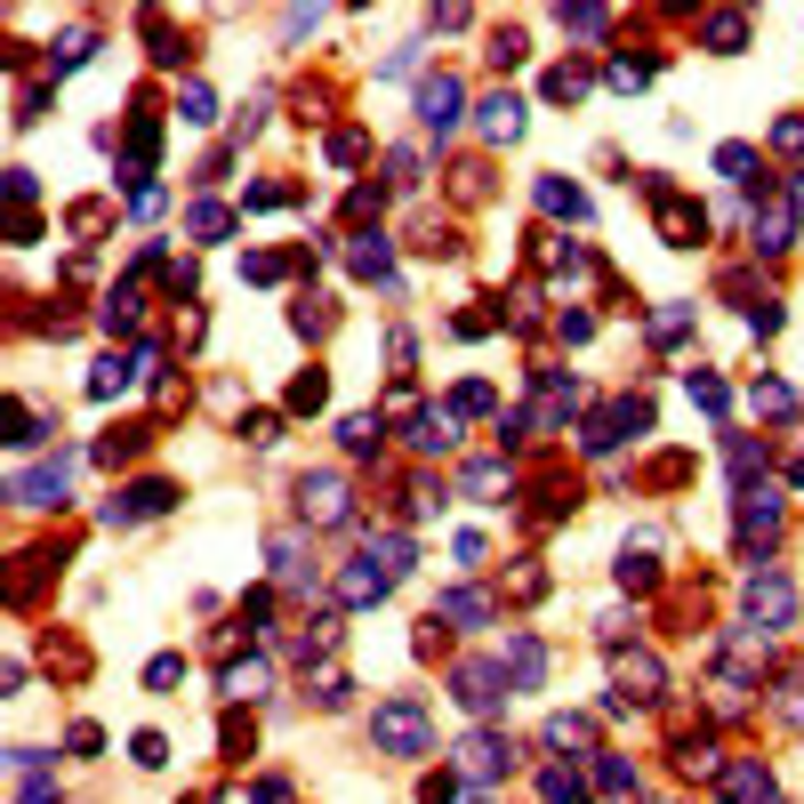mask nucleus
I'll return each mask as SVG.
<instances>
[{
    "instance_id": "obj_4",
    "label": "nucleus",
    "mask_w": 804,
    "mask_h": 804,
    "mask_svg": "<svg viewBox=\"0 0 804 804\" xmlns=\"http://www.w3.org/2000/svg\"><path fill=\"white\" fill-rule=\"evenodd\" d=\"M306 523H355V499H346V475H306L298 483Z\"/></svg>"
},
{
    "instance_id": "obj_20",
    "label": "nucleus",
    "mask_w": 804,
    "mask_h": 804,
    "mask_svg": "<svg viewBox=\"0 0 804 804\" xmlns=\"http://www.w3.org/2000/svg\"><path fill=\"white\" fill-rule=\"evenodd\" d=\"M547 749H587V725L580 716H547Z\"/></svg>"
},
{
    "instance_id": "obj_3",
    "label": "nucleus",
    "mask_w": 804,
    "mask_h": 804,
    "mask_svg": "<svg viewBox=\"0 0 804 804\" xmlns=\"http://www.w3.org/2000/svg\"><path fill=\"white\" fill-rule=\"evenodd\" d=\"M499 684H507V668H491V659H467V668L450 676V700H459L467 716H491V708H499V700H507Z\"/></svg>"
},
{
    "instance_id": "obj_15",
    "label": "nucleus",
    "mask_w": 804,
    "mask_h": 804,
    "mask_svg": "<svg viewBox=\"0 0 804 804\" xmlns=\"http://www.w3.org/2000/svg\"><path fill=\"white\" fill-rule=\"evenodd\" d=\"M540 796H547V804H587V796H580V780H571L564 765H547V772H540Z\"/></svg>"
},
{
    "instance_id": "obj_23",
    "label": "nucleus",
    "mask_w": 804,
    "mask_h": 804,
    "mask_svg": "<svg viewBox=\"0 0 804 804\" xmlns=\"http://www.w3.org/2000/svg\"><path fill=\"white\" fill-rule=\"evenodd\" d=\"M338 435H346V450H379V419H346Z\"/></svg>"
},
{
    "instance_id": "obj_12",
    "label": "nucleus",
    "mask_w": 804,
    "mask_h": 804,
    "mask_svg": "<svg viewBox=\"0 0 804 804\" xmlns=\"http://www.w3.org/2000/svg\"><path fill=\"white\" fill-rule=\"evenodd\" d=\"M435 620H467V628H483V620H491V604H483L475 587H450L443 604H435Z\"/></svg>"
},
{
    "instance_id": "obj_17",
    "label": "nucleus",
    "mask_w": 804,
    "mask_h": 804,
    "mask_svg": "<svg viewBox=\"0 0 804 804\" xmlns=\"http://www.w3.org/2000/svg\"><path fill=\"white\" fill-rule=\"evenodd\" d=\"M595 780H604V796H611V804H620V796L635 789V772L620 765V756H595Z\"/></svg>"
},
{
    "instance_id": "obj_14",
    "label": "nucleus",
    "mask_w": 804,
    "mask_h": 804,
    "mask_svg": "<svg viewBox=\"0 0 804 804\" xmlns=\"http://www.w3.org/2000/svg\"><path fill=\"white\" fill-rule=\"evenodd\" d=\"M611 668H620V684H644V692H659V659H652V652H620Z\"/></svg>"
},
{
    "instance_id": "obj_5",
    "label": "nucleus",
    "mask_w": 804,
    "mask_h": 804,
    "mask_svg": "<svg viewBox=\"0 0 804 804\" xmlns=\"http://www.w3.org/2000/svg\"><path fill=\"white\" fill-rule=\"evenodd\" d=\"M65 483H73V467H65V459H49V467H25V475L9 483V499H25V507H57V499H65Z\"/></svg>"
},
{
    "instance_id": "obj_21",
    "label": "nucleus",
    "mask_w": 804,
    "mask_h": 804,
    "mask_svg": "<svg viewBox=\"0 0 804 804\" xmlns=\"http://www.w3.org/2000/svg\"><path fill=\"white\" fill-rule=\"evenodd\" d=\"M129 379H137V370H129V362H97V379H89V395H97V403H106V395H121V386H129Z\"/></svg>"
},
{
    "instance_id": "obj_28",
    "label": "nucleus",
    "mask_w": 804,
    "mask_h": 804,
    "mask_svg": "<svg viewBox=\"0 0 804 804\" xmlns=\"http://www.w3.org/2000/svg\"><path fill=\"white\" fill-rule=\"evenodd\" d=\"M355 265H362V274H386V242H379V234H362V250H355Z\"/></svg>"
},
{
    "instance_id": "obj_1",
    "label": "nucleus",
    "mask_w": 804,
    "mask_h": 804,
    "mask_svg": "<svg viewBox=\"0 0 804 804\" xmlns=\"http://www.w3.org/2000/svg\"><path fill=\"white\" fill-rule=\"evenodd\" d=\"M370 740H379V756H426V740H435V716H426V700H386L379 725H370Z\"/></svg>"
},
{
    "instance_id": "obj_10",
    "label": "nucleus",
    "mask_w": 804,
    "mask_h": 804,
    "mask_svg": "<svg viewBox=\"0 0 804 804\" xmlns=\"http://www.w3.org/2000/svg\"><path fill=\"white\" fill-rule=\"evenodd\" d=\"M499 668H507V676H515V684H523V692H531V684H540V676H547V652H540V644H531V635H507V659H499Z\"/></svg>"
},
{
    "instance_id": "obj_27",
    "label": "nucleus",
    "mask_w": 804,
    "mask_h": 804,
    "mask_svg": "<svg viewBox=\"0 0 804 804\" xmlns=\"http://www.w3.org/2000/svg\"><path fill=\"white\" fill-rule=\"evenodd\" d=\"M194 234H210V242L225 234V210H218V201H194Z\"/></svg>"
},
{
    "instance_id": "obj_24",
    "label": "nucleus",
    "mask_w": 804,
    "mask_h": 804,
    "mask_svg": "<svg viewBox=\"0 0 804 804\" xmlns=\"http://www.w3.org/2000/svg\"><path fill=\"white\" fill-rule=\"evenodd\" d=\"M499 483H507V467H491V459H483V467H467V491H475V499H491Z\"/></svg>"
},
{
    "instance_id": "obj_13",
    "label": "nucleus",
    "mask_w": 804,
    "mask_h": 804,
    "mask_svg": "<svg viewBox=\"0 0 804 804\" xmlns=\"http://www.w3.org/2000/svg\"><path fill=\"white\" fill-rule=\"evenodd\" d=\"M265 692V659H242V668H225V700H258Z\"/></svg>"
},
{
    "instance_id": "obj_11",
    "label": "nucleus",
    "mask_w": 804,
    "mask_h": 804,
    "mask_svg": "<svg viewBox=\"0 0 804 804\" xmlns=\"http://www.w3.org/2000/svg\"><path fill=\"white\" fill-rule=\"evenodd\" d=\"M483 137H523V97H483Z\"/></svg>"
},
{
    "instance_id": "obj_18",
    "label": "nucleus",
    "mask_w": 804,
    "mask_h": 804,
    "mask_svg": "<svg viewBox=\"0 0 804 804\" xmlns=\"http://www.w3.org/2000/svg\"><path fill=\"white\" fill-rule=\"evenodd\" d=\"M708 40H716V49H725V57H732V49H740V40H749V16H732V9H725V16H708Z\"/></svg>"
},
{
    "instance_id": "obj_9",
    "label": "nucleus",
    "mask_w": 804,
    "mask_h": 804,
    "mask_svg": "<svg viewBox=\"0 0 804 804\" xmlns=\"http://www.w3.org/2000/svg\"><path fill=\"white\" fill-rule=\"evenodd\" d=\"M725 796H732V804H772V772L740 756V765H725Z\"/></svg>"
},
{
    "instance_id": "obj_30",
    "label": "nucleus",
    "mask_w": 804,
    "mask_h": 804,
    "mask_svg": "<svg viewBox=\"0 0 804 804\" xmlns=\"http://www.w3.org/2000/svg\"><path fill=\"white\" fill-rule=\"evenodd\" d=\"M16 804H57V780H25V789H16Z\"/></svg>"
},
{
    "instance_id": "obj_7",
    "label": "nucleus",
    "mask_w": 804,
    "mask_h": 804,
    "mask_svg": "<svg viewBox=\"0 0 804 804\" xmlns=\"http://www.w3.org/2000/svg\"><path fill=\"white\" fill-rule=\"evenodd\" d=\"M386 587H395V580H386V571L370 564V555H362V564H346V571H338V604H379Z\"/></svg>"
},
{
    "instance_id": "obj_31",
    "label": "nucleus",
    "mask_w": 804,
    "mask_h": 804,
    "mask_svg": "<svg viewBox=\"0 0 804 804\" xmlns=\"http://www.w3.org/2000/svg\"><path fill=\"white\" fill-rule=\"evenodd\" d=\"M796 210H804V185H796Z\"/></svg>"
},
{
    "instance_id": "obj_8",
    "label": "nucleus",
    "mask_w": 804,
    "mask_h": 804,
    "mask_svg": "<svg viewBox=\"0 0 804 804\" xmlns=\"http://www.w3.org/2000/svg\"><path fill=\"white\" fill-rule=\"evenodd\" d=\"M459 772H467V780H491V772H507V740H491V732L459 740Z\"/></svg>"
},
{
    "instance_id": "obj_19",
    "label": "nucleus",
    "mask_w": 804,
    "mask_h": 804,
    "mask_svg": "<svg viewBox=\"0 0 804 804\" xmlns=\"http://www.w3.org/2000/svg\"><path fill=\"white\" fill-rule=\"evenodd\" d=\"M756 250H789V210H765V218H756Z\"/></svg>"
},
{
    "instance_id": "obj_2",
    "label": "nucleus",
    "mask_w": 804,
    "mask_h": 804,
    "mask_svg": "<svg viewBox=\"0 0 804 804\" xmlns=\"http://www.w3.org/2000/svg\"><path fill=\"white\" fill-rule=\"evenodd\" d=\"M749 620H756V635H772L780 620H796V587H789V571H756V580H749Z\"/></svg>"
},
{
    "instance_id": "obj_26",
    "label": "nucleus",
    "mask_w": 804,
    "mask_h": 804,
    "mask_svg": "<svg viewBox=\"0 0 804 804\" xmlns=\"http://www.w3.org/2000/svg\"><path fill=\"white\" fill-rule=\"evenodd\" d=\"M756 410H780V419H789V410H796V395H789V386H772V379H765V386H756Z\"/></svg>"
},
{
    "instance_id": "obj_6",
    "label": "nucleus",
    "mask_w": 804,
    "mask_h": 804,
    "mask_svg": "<svg viewBox=\"0 0 804 804\" xmlns=\"http://www.w3.org/2000/svg\"><path fill=\"white\" fill-rule=\"evenodd\" d=\"M459 106H467V89H459L450 73L419 89V121H426V129H459Z\"/></svg>"
},
{
    "instance_id": "obj_29",
    "label": "nucleus",
    "mask_w": 804,
    "mask_h": 804,
    "mask_svg": "<svg viewBox=\"0 0 804 804\" xmlns=\"http://www.w3.org/2000/svg\"><path fill=\"white\" fill-rule=\"evenodd\" d=\"M177 676H185V659H153V668H146V684H153V692H170Z\"/></svg>"
},
{
    "instance_id": "obj_16",
    "label": "nucleus",
    "mask_w": 804,
    "mask_h": 804,
    "mask_svg": "<svg viewBox=\"0 0 804 804\" xmlns=\"http://www.w3.org/2000/svg\"><path fill=\"white\" fill-rule=\"evenodd\" d=\"M540 201H547L555 218H587V201L571 194V185H555V177H540Z\"/></svg>"
},
{
    "instance_id": "obj_22",
    "label": "nucleus",
    "mask_w": 804,
    "mask_h": 804,
    "mask_svg": "<svg viewBox=\"0 0 804 804\" xmlns=\"http://www.w3.org/2000/svg\"><path fill=\"white\" fill-rule=\"evenodd\" d=\"M185 121H218V97L210 89H201V81H194V89H185V106H177Z\"/></svg>"
},
{
    "instance_id": "obj_25",
    "label": "nucleus",
    "mask_w": 804,
    "mask_h": 804,
    "mask_svg": "<svg viewBox=\"0 0 804 804\" xmlns=\"http://www.w3.org/2000/svg\"><path fill=\"white\" fill-rule=\"evenodd\" d=\"M716 170H725V177H740V185H749V170H756V153H749V146H725V153H716Z\"/></svg>"
}]
</instances>
